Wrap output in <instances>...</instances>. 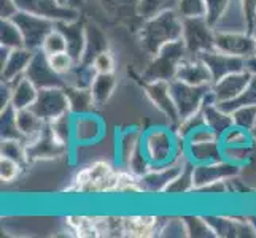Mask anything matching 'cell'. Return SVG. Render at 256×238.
<instances>
[{
	"mask_svg": "<svg viewBox=\"0 0 256 238\" xmlns=\"http://www.w3.org/2000/svg\"><path fill=\"white\" fill-rule=\"evenodd\" d=\"M20 11H26L52 22H70L80 19V10L60 3L59 0H14Z\"/></svg>",
	"mask_w": 256,
	"mask_h": 238,
	"instance_id": "cell-6",
	"label": "cell"
},
{
	"mask_svg": "<svg viewBox=\"0 0 256 238\" xmlns=\"http://www.w3.org/2000/svg\"><path fill=\"white\" fill-rule=\"evenodd\" d=\"M48 60H50V65L51 68L54 70V72L60 76H66L70 70L75 67V59L70 56L68 51H64V52H58V54H52V56H48Z\"/></svg>",
	"mask_w": 256,
	"mask_h": 238,
	"instance_id": "cell-45",
	"label": "cell"
},
{
	"mask_svg": "<svg viewBox=\"0 0 256 238\" xmlns=\"http://www.w3.org/2000/svg\"><path fill=\"white\" fill-rule=\"evenodd\" d=\"M66 87V92L68 95L70 102V113L72 114H84L92 113L96 107V102L92 99L91 89H80V87Z\"/></svg>",
	"mask_w": 256,
	"mask_h": 238,
	"instance_id": "cell-32",
	"label": "cell"
},
{
	"mask_svg": "<svg viewBox=\"0 0 256 238\" xmlns=\"http://www.w3.org/2000/svg\"><path fill=\"white\" fill-rule=\"evenodd\" d=\"M182 40L190 56H199L200 52L215 48V29L207 21V17L183 19Z\"/></svg>",
	"mask_w": 256,
	"mask_h": 238,
	"instance_id": "cell-5",
	"label": "cell"
},
{
	"mask_svg": "<svg viewBox=\"0 0 256 238\" xmlns=\"http://www.w3.org/2000/svg\"><path fill=\"white\" fill-rule=\"evenodd\" d=\"M252 73L248 70H240V72H236L231 75H226L224 78L218 79L214 84H212V94H214L216 103H228L232 102L239 97L244 89L246 87V84L250 83L252 79Z\"/></svg>",
	"mask_w": 256,
	"mask_h": 238,
	"instance_id": "cell-16",
	"label": "cell"
},
{
	"mask_svg": "<svg viewBox=\"0 0 256 238\" xmlns=\"http://www.w3.org/2000/svg\"><path fill=\"white\" fill-rule=\"evenodd\" d=\"M0 46L8 49L26 48L22 33L13 19H2V24H0Z\"/></svg>",
	"mask_w": 256,
	"mask_h": 238,
	"instance_id": "cell-35",
	"label": "cell"
},
{
	"mask_svg": "<svg viewBox=\"0 0 256 238\" xmlns=\"http://www.w3.org/2000/svg\"><path fill=\"white\" fill-rule=\"evenodd\" d=\"M246 70H248L252 75H256V54L252 56L250 59H246Z\"/></svg>",
	"mask_w": 256,
	"mask_h": 238,
	"instance_id": "cell-52",
	"label": "cell"
},
{
	"mask_svg": "<svg viewBox=\"0 0 256 238\" xmlns=\"http://www.w3.org/2000/svg\"><path fill=\"white\" fill-rule=\"evenodd\" d=\"M0 156H6L10 159H14L20 164H28V145L22 140L12 138V140H2L0 145Z\"/></svg>",
	"mask_w": 256,
	"mask_h": 238,
	"instance_id": "cell-40",
	"label": "cell"
},
{
	"mask_svg": "<svg viewBox=\"0 0 256 238\" xmlns=\"http://www.w3.org/2000/svg\"><path fill=\"white\" fill-rule=\"evenodd\" d=\"M34 52L35 51L29 48H16L8 52L5 60H2V81L13 83L21 76H24L26 70H28L32 60Z\"/></svg>",
	"mask_w": 256,
	"mask_h": 238,
	"instance_id": "cell-22",
	"label": "cell"
},
{
	"mask_svg": "<svg viewBox=\"0 0 256 238\" xmlns=\"http://www.w3.org/2000/svg\"><path fill=\"white\" fill-rule=\"evenodd\" d=\"M214 29L215 32H250L244 0H228L224 11L214 24Z\"/></svg>",
	"mask_w": 256,
	"mask_h": 238,
	"instance_id": "cell-17",
	"label": "cell"
},
{
	"mask_svg": "<svg viewBox=\"0 0 256 238\" xmlns=\"http://www.w3.org/2000/svg\"><path fill=\"white\" fill-rule=\"evenodd\" d=\"M66 226L75 237H80V238H96L97 237L92 216H78V215L67 216Z\"/></svg>",
	"mask_w": 256,
	"mask_h": 238,
	"instance_id": "cell-37",
	"label": "cell"
},
{
	"mask_svg": "<svg viewBox=\"0 0 256 238\" xmlns=\"http://www.w3.org/2000/svg\"><path fill=\"white\" fill-rule=\"evenodd\" d=\"M174 10L182 19H198V17H207L208 14L207 0H176Z\"/></svg>",
	"mask_w": 256,
	"mask_h": 238,
	"instance_id": "cell-36",
	"label": "cell"
},
{
	"mask_svg": "<svg viewBox=\"0 0 256 238\" xmlns=\"http://www.w3.org/2000/svg\"><path fill=\"white\" fill-rule=\"evenodd\" d=\"M184 223H186L188 229V237H215V232L212 231L210 224L207 223L206 216H190L184 218Z\"/></svg>",
	"mask_w": 256,
	"mask_h": 238,
	"instance_id": "cell-44",
	"label": "cell"
},
{
	"mask_svg": "<svg viewBox=\"0 0 256 238\" xmlns=\"http://www.w3.org/2000/svg\"><path fill=\"white\" fill-rule=\"evenodd\" d=\"M86 51H84V56L82 62L86 64H91L92 59L99 54V52L105 51V49H110V43L107 40V35L105 32L97 27L96 24H86Z\"/></svg>",
	"mask_w": 256,
	"mask_h": 238,
	"instance_id": "cell-28",
	"label": "cell"
},
{
	"mask_svg": "<svg viewBox=\"0 0 256 238\" xmlns=\"http://www.w3.org/2000/svg\"><path fill=\"white\" fill-rule=\"evenodd\" d=\"M16 122L21 138L26 145H30L37 140L46 129V121H43L32 108L16 110Z\"/></svg>",
	"mask_w": 256,
	"mask_h": 238,
	"instance_id": "cell-24",
	"label": "cell"
},
{
	"mask_svg": "<svg viewBox=\"0 0 256 238\" xmlns=\"http://www.w3.org/2000/svg\"><path fill=\"white\" fill-rule=\"evenodd\" d=\"M145 94L148 100L156 107V110L164 114V118L169 121L170 127L175 129L180 124V114L170 94V81L160 79V81L145 83Z\"/></svg>",
	"mask_w": 256,
	"mask_h": 238,
	"instance_id": "cell-11",
	"label": "cell"
},
{
	"mask_svg": "<svg viewBox=\"0 0 256 238\" xmlns=\"http://www.w3.org/2000/svg\"><path fill=\"white\" fill-rule=\"evenodd\" d=\"M12 19L16 22L22 33L26 48L32 51L40 49L45 37L56 27V22L46 19V17H40L26 11H18Z\"/></svg>",
	"mask_w": 256,
	"mask_h": 238,
	"instance_id": "cell-9",
	"label": "cell"
},
{
	"mask_svg": "<svg viewBox=\"0 0 256 238\" xmlns=\"http://www.w3.org/2000/svg\"><path fill=\"white\" fill-rule=\"evenodd\" d=\"M68 148L70 146L59 143L58 140L51 135L48 124H46L45 132H43L34 143H30L28 146V164L38 162V161H51V159L62 157L68 153Z\"/></svg>",
	"mask_w": 256,
	"mask_h": 238,
	"instance_id": "cell-18",
	"label": "cell"
},
{
	"mask_svg": "<svg viewBox=\"0 0 256 238\" xmlns=\"http://www.w3.org/2000/svg\"><path fill=\"white\" fill-rule=\"evenodd\" d=\"M215 48L244 59L256 54V41L252 32H215Z\"/></svg>",
	"mask_w": 256,
	"mask_h": 238,
	"instance_id": "cell-13",
	"label": "cell"
},
{
	"mask_svg": "<svg viewBox=\"0 0 256 238\" xmlns=\"http://www.w3.org/2000/svg\"><path fill=\"white\" fill-rule=\"evenodd\" d=\"M105 135L104 121L94 113L74 114V129L72 137L74 143L78 146H92L97 145Z\"/></svg>",
	"mask_w": 256,
	"mask_h": 238,
	"instance_id": "cell-12",
	"label": "cell"
},
{
	"mask_svg": "<svg viewBox=\"0 0 256 238\" xmlns=\"http://www.w3.org/2000/svg\"><path fill=\"white\" fill-rule=\"evenodd\" d=\"M22 164H20L14 159L6 156H0V180L2 183H12L20 176L22 170Z\"/></svg>",
	"mask_w": 256,
	"mask_h": 238,
	"instance_id": "cell-46",
	"label": "cell"
},
{
	"mask_svg": "<svg viewBox=\"0 0 256 238\" xmlns=\"http://www.w3.org/2000/svg\"><path fill=\"white\" fill-rule=\"evenodd\" d=\"M220 142V137L216 132L212 130L208 126L199 127L198 130H194L192 134H190L184 140V146H191V145H204V143H214Z\"/></svg>",
	"mask_w": 256,
	"mask_h": 238,
	"instance_id": "cell-49",
	"label": "cell"
},
{
	"mask_svg": "<svg viewBox=\"0 0 256 238\" xmlns=\"http://www.w3.org/2000/svg\"><path fill=\"white\" fill-rule=\"evenodd\" d=\"M216 105L226 113H232L234 110L240 107H256V75L252 76L250 83L246 84L244 92L237 97L236 100L228 102V103H216Z\"/></svg>",
	"mask_w": 256,
	"mask_h": 238,
	"instance_id": "cell-38",
	"label": "cell"
},
{
	"mask_svg": "<svg viewBox=\"0 0 256 238\" xmlns=\"http://www.w3.org/2000/svg\"><path fill=\"white\" fill-rule=\"evenodd\" d=\"M188 56V49L184 46L183 40L172 41L164 48H161L153 57H150L146 67L144 68L142 78L145 79V83L160 81V79H162V81H172L176 76L180 64Z\"/></svg>",
	"mask_w": 256,
	"mask_h": 238,
	"instance_id": "cell-4",
	"label": "cell"
},
{
	"mask_svg": "<svg viewBox=\"0 0 256 238\" xmlns=\"http://www.w3.org/2000/svg\"><path fill=\"white\" fill-rule=\"evenodd\" d=\"M231 114H232L234 126L250 130L256 137V107H240L234 110Z\"/></svg>",
	"mask_w": 256,
	"mask_h": 238,
	"instance_id": "cell-42",
	"label": "cell"
},
{
	"mask_svg": "<svg viewBox=\"0 0 256 238\" xmlns=\"http://www.w3.org/2000/svg\"><path fill=\"white\" fill-rule=\"evenodd\" d=\"M105 17L114 22L132 24V21H144L140 17V0H96Z\"/></svg>",
	"mask_w": 256,
	"mask_h": 238,
	"instance_id": "cell-19",
	"label": "cell"
},
{
	"mask_svg": "<svg viewBox=\"0 0 256 238\" xmlns=\"http://www.w3.org/2000/svg\"><path fill=\"white\" fill-rule=\"evenodd\" d=\"M220 143L226 148H245L256 145V137L250 130L242 129L239 126H231L220 137Z\"/></svg>",
	"mask_w": 256,
	"mask_h": 238,
	"instance_id": "cell-33",
	"label": "cell"
},
{
	"mask_svg": "<svg viewBox=\"0 0 256 238\" xmlns=\"http://www.w3.org/2000/svg\"><path fill=\"white\" fill-rule=\"evenodd\" d=\"M240 175V167L228 161H218L210 164H192V184L194 191H204L212 184L228 181Z\"/></svg>",
	"mask_w": 256,
	"mask_h": 238,
	"instance_id": "cell-7",
	"label": "cell"
},
{
	"mask_svg": "<svg viewBox=\"0 0 256 238\" xmlns=\"http://www.w3.org/2000/svg\"><path fill=\"white\" fill-rule=\"evenodd\" d=\"M0 135H2V140H12V138L22 140L16 122V110L12 105L0 110Z\"/></svg>",
	"mask_w": 256,
	"mask_h": 238,
	"instance_id": "cell-39",
	"label": "cell"
},
{
	"mask_svg": "<svg viewBox=\"0 0 256 238\" xmlns=\"http://www.w3.org/2000/svg\"><path fill=\"white\" fill-rule=\"evenodd\" d=\"M158 237H188L184 218H167L158 229Z\"/></svg>",
	"mask_w": 256,
	"mask_h": 238,
	"instance_id": "cell-43",
	"label": "cell"
},
{
	"mask_svg": "<svg viewBox=\"0 0 256 238\" xmlns=\"http://www.w3.org/2000/svg\"><path fill=\"white\" fill-rule=\"evenodd\" d=\"M38 87L29 78L21 76L12 83V107L14 110L30 108L37 100Z\"/></svg>",
	"mask_w": 256,
	"mask_h": 238,
	"instance_id": "cell-25",
	"label": "cell"
},
{
	"mask_svg": "<svg viewBox=\"0 0 256 238\" xmlns=\"http://www.w3.org/2000/svg\"><path fill=\"white\" fill-rule=\"evenodd\" d=\"M91 65L94 67L97 75H102V73H114V68H116V59H114L113 52L110 49H105V51L99 52V54H97L92 59Z\"/></svg>",
	"mask_w": 256,
	"mask_h": 238,
	"instance_id": "cell-48",
	"label": "cell"
},
{
	"mask_svg": "<svg viewBox=\"0 0 256 238\" xmlns=\"http://www.w3.org/2000/svg\"><path fill=\"white\" fill-rule=\"evenodd\" d=\"M244 5H245V10H246V16H248L250 30H252L253 21H254V17H256V0H244Z\"/></svg>",
	"mask_w": 256,
	"mask_h": 238,
	"instance_id": "cell-51",
	"label": "cell"
},
{
	"mask_svg": "<svg viewBox=\"0 0 256 238\" xmlns=\"http://www.w3.org/2000/svg\"><path fill=\"white\" fill-rule=\"evenodd\" d=\"M180 143L182 140L176 137L174 127H154L144 132L142 151L152 169H158V167L169 165L178 157L184 156V153L180 154Z\"/></svg>",
	"mask_w": 256,
	"mask_h": 238,
	"instance_id": "cell-3",
	"label": "cell"
},
{
	"mask_svg": "<svg viewBox=\"0 0 256 238\" xmlns=\"http://www.w3.org/2000/svg\"><path fill=\"white\" fill-rule=\"evenodd\" d=\"M184 154L192 164H210L223 161V148L220 142L184 146Z\"/></svg>",
	"mask_w": 256,
	"mask_h": 238,
	"instance_id": "cell-26",
	"label": "cell"
},
{
	"mask_svg": "<svg viewBox=\"0 0 256 238\" xmlns=\"http://www.w3.org/2000/svg\"><path fill=\"white\" fill-rule=\"evenodd\" d=\"M199 57L207 64L212 76H214V83L224 78L226 75L240 72V70L246 68V59L228 54V52H223L216 48L200 52Z\"/></svg>",
	"mask_w": 256,
	"mask_h": 238,
	"instance_id": "cell-15",
	"label": "cell"
},
{
	"mask_svg": "<svg viewBox=\"0 0 256 238\" xmlns=\"http://www.w3.org/2000/svg\"><path fill=\"white\" fill-rule=\"evenodd\" d=\"M26 78L38 87V89H46V87H64V78L58 75L51 68L48 56L42 49L34 52L32 60L26 70Z\"/></svg>",
	"mask_w": 256,
	"mask_h": 238,
	"instance_id": "cell-14",
	"label": "cell"
},
{
	"mask_svg": "<svg viewBox=\"0 0 256 238\" xmlns=\"http://www.w3.org/2000/svg\"><path fill=\"white\" fill-rule=\"evenodd\" d=\"M48 129L51 132V135L54 137L59 143H62L66 146H70L74 143V137H72L74 114L72 113H67V114H64V116L48 122Z\"/></svg>",
	"mask_w": 256,
	"mask_h": 238,
	"instance_id": "cell-34",
	"label": "cell"
},
{
	"mask_svg": "<svg viewBox=\"0 0 256 238\" xmlns=\"http://www.w3.org/2000/svg\"><path fill=\"white\" fill-rule=\"evenodd\" d=\"M38 116L51 122L64 114L70 113V102L66 92V87H46V89H38L37 100L30 107Z\"/></svg>",
	"mask_w": 256,
	"mask_h": 238,
	"instance_id": "cell-8",
	"label": "cell"
},
{
	"mask_svg": "<svg viewBox=\"0 0 256 238\" xmlns=\"http://www.w3.org/2000/svg\"><path fill=\"white\" fill-rule=\"evenodd\" d=\"M120 169L108 161H94L80 169L66 192L72 194H116Z\"/></svg>",
	"mask_w": 256,
	"mask_h": 238,
	"instance_id": "cell-2",
	"label": "cell"
},
{
	"mask_svg": "<svg viewBox=\"0 0 256 238\" xmlns=\"http://www.w3.org/2000/svg\"><path fill=\"white\" fill-rule=\"evenodd\" d=\"M60 3H64V5H68V0H59Z\"/></svg>",
	"mask_w": 256,
	"mask_h": 238,
	"instance_id": "cell-54",
	"label": "cell"
},
{
	"mask_svg": "<svg viewBox=\"0 0 256 238\" xmlns=\"http://www.w3.org/2000/svg\"><path fill=\"white\" fill-rule=\"evenodd\" d=\"M176 0H140L138 13L142 19H146L150 16H154L166 8H174Z\"/></svg>",
	"mask_w": 256,
	"mask_h": 238,
	"instance_id": "cell-47",
	"label": "cell"
},
{
	"mask_svg": "<svg viewBox=\"0 0 256 238\" xmlns=\"http://www.w3.org/2000/svg\"><path fill=\"white\" fill-rule=\"evenodd\" d=\"M158 229H160V218L158 216H122V237L148 238L158 235Z\"/></svg>",
	"mask_w": 256,
	"mask_h": 238,
	"instance_id": "cell-23",
	"label": "cell"
},
{
	"mask_svg": "<svg viewBox=\"0 0 256 238\" xmlns=\"http://www.w3.org/2000/svg\"><path fill=\"white\" fill-rule=\"evenodd\" d=\"M175 78L199 87H210L214 84V76H212L207 64L199 56H188L184 59L180 64Z\"/></svg>",
	"mask_w": 256,
	"mask_h": 238,
	"instance_id": "cell-20",
	"label": "cell"
},
{
	"mask_svg": "<svg viewBox=\"0 0 256 238\" xmlns=\"http://www.w3.org/2000/svg\"><path fill=\"white\" fill-rule=\"evenodd\" d=\"M97 72L91 64L76 62L75 67L64 76V86L80 87V89H91Z\"/></svg>",
	"mask_w": 256,
	"mask_h": 238,
	"instance_id": "cell-29",
	"label": "cell"
},
{
	"mask_svg": "<svg viewBox=\"0 0 256 238\" xmlns=\"http://www.w3.org/2000/svg\"><path fill=\"white\" fill-rule=\"evenodd\" d=\"M202 114H204L206 124L214 132H216L218 137H222L229 127L234 126L232 114L226 113L224 110H222L214 102H208V103L202 105Z\"/></svg>",
	"mask_w": 256,
	"mask_h": 238,
	"instance_id": "cell-27",
	"label": "cell"
},
{
	"mask_svg": "<svg viewBox=\"0 0 256 238\" xmlns=\"http://www.w3.org/2000/svg\"><path fill=\"white\" fill-rule=\"evenodd\" d=\"M210 87L191 86L188 83L180 81V79H176V78L172 79L170 81V94L174 97L176 110H178L180 121L191 116V114H194V113L200 111Z\"/></svg>",
	"mask_w": 256,
	"mask_h": 238,
	"instance_id": "cell-10",
	"label": "cell"
},
{
	"mask_svg": "<svg viewBox=\"0 0 256 238\" xmlns=\"http://www.w3.org/2000/svg\"><path fill=\"white\" fill-rule=\"evenodd\" d=\"M250 32L253 33L254 41H256V17H254V21H253V25H252V30H250Z\"/></svg>",
	"mask_w": 256,
	"mask_h": 238,
	"instance_id": "cell-53",
	"label": "cell"
},
{
	"mask_svg": "<svg viewBox=\"0 0 256 238\" xmlns=\"http://www.w3.org/2000/svg\"><path fill=\"white\" fill-rule=\"evenodd\" d=\"M116 86H118V79L114 73L97 75L91 86V94L96 102V107H102V105L107 103L110 100V97L113 95L114 89H116Z\"/></svg>",
	"mask_w": 256,
	"mask_h": 238,
	"instance_id": "cell-31",
	"label": "cell"
},
{
	"mask_svg": "<svg viewBox=\"0 0 256 238\" xmlns=\"http://www.w3.org/2000/svg\"><path fill=\"white\" fill-rule=\"evenodd\" d=\"M2 2V19H12L20 11L14 3V0H0Z\"/></svg>",
	"mask_w": 256,
	"mask_h": 238,
	"instance_id": "cell-50",
	"label": "cell"
},
{
	"mask_svg": "<svg viewBox=\"0 0 256 238\" xmlns=\"http://www.w3.org/2000/svg\"><path fill=\"white\" fill-rule=\"evenodd\" d=\"M142 138H144V132L137 129H130L121 134L118 142V151H120V161L122 167H126L130 159L136 156V153L142 148Z\"/></svg>",
	"mask_w": 256,
	"mask_h": 238,
	"instance_id": "cell-30",
	"label": "cell"
},
{
	"mask_svg": "<svg viewBox=\"0 0 256 238\" xmlns=\"http://www.w3.org/2000/svg\"><path fill=\"white\" fill-rule=\"evenodd\" d=\"M183 19L174 8L150 16L140 22L137 29L138 45L148 57H153L158 51L172 41L182 40Z\"/></svg>",
	"mask_w": 256,
	"mask_h": 238,
	"instance_id": "cell-1",
	"label": "cell"
},
{
	"mask_svg": "<svg viewBox=\"0 0 256 238\" xmlns=\"http://www.w3.org/2000/svg\"><path fill=\"white\" fill-rule=\"evenodd\" d=\"M40 49L45 52L46 56H52V54H58V52L67 51V40L64 37V33L58 27H54L46 35L45 40H43V45Z\"/></svg>",
	"mask_w": 256,
	"mask_h": 238,
	"instance_id": "cell-41",
	"label": "cell"
},
{
	"mask_svg": "<svg viewBox=\"0 0 256 238\" xmlns=\"http://www.w3.org/2000/svg\"><path fill=\"white\" fill-rule=\"evenodd\" d=\"M56 27L64 33L67 40V51L75 59V62H82L86 51V22L82 19L70 22H58Z\"/></svg>",
	"mask_w": 256,
	"mask_h": 238,
	"instance_id": "cell-21",
	"label": "cell"
}]
</instances>
